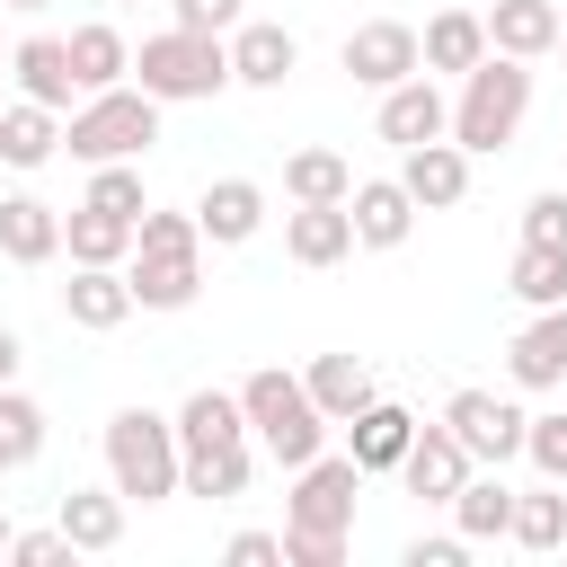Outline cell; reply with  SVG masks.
<instances>
[{"instance_id":"6da1fadb","label":"cell","mask_w":567,"mask_h":567,"mask_svg":"<svg viewBox=\"0 0 567 567\" xmlns=\"http://www.w3.org/2000/svg\"><path fill=\"white\" fill-rule=\"evenodd\" d=\"M523 115H532V62H514V53H478L470 71H461V97H452V142L478 159V151H505L514 133H523Z\"/></svg>"},{"instance_id":"7a4b0ae2","label":"cell","mask_w":567,"mask_h":567,"mask_svg":"<svg viewBox=\"0 0 567 567\" xmlns=\"http://www.w3.org/2000/svg\"><path fill=\"white\" fill-rule=\"evenodd\" d=\"M177 425L168 416H151V408H115L106 416V478H115V496H133V505H168L177 496Z\"/></svg>"},{"instance_id":"3957f363","label":"cell","mask_w":567,"mask_h":567,"mask_svg":"<svg viewBox=\"0 0 567 567\" xmlns=\"http://www.w3.org/2000/svg\"><path fill=\"white\" fill-rule=\"evenodd\" d=\"M62 142H71V159H142L151 142H159V97L151 89H97V97H80L71 106V124H62Z\"/></svg>"},{"instance_id":"277c9868","label":"cell","mask_w":567,"mask_h":567,"mask_svg":"<svg viewBox=\"0 0 567 567\" xmlns=\"http://www.w3.org/2000/svg\"><path fill=\"white\" fill-rule=\"evenodd\" d=\"M239 408H248V434H257L284 470H301L310 452H328V416L310 408V390H301L292 372H275V363L248 372V381H239Z\"/></svg>"},{"instance_id":"5b68a950","label":"cell","mask_w":567,"mask_h":567,"mask_svg":"<svg viewBox=\"0 0 567 567\" xmlns=\"http://www.w3.org/2000/svg\"><path fill=\"white\" fill-rule=\"evenodd\" d=\"M133 71H142V89H151L159 106L221 97V89H230V44H221V35H195V27H168V35H142Z\"/></svg>"},{"instance_id":"8992f818","label":"cell","mask_w":567,"mask_h":567,"mask_svg":"<svg viewBox=\"0 0 567 567\" xmlns=\"http://www.w3.org/2000/svg\"><path fill=\"white\" fill-rule=\"evenodd\" d=\"M354 496H363V470L354 452H310L292 470V496H284V532H354Z\"/></svg>"},{"instance_id":"52a82bcc","label":"cell","mask_w":567,"mask_h":567,"mask_svg":"<svg viewBox=\"0 0 567 567\" xmlns=\"http://www.w3.org/2000/svg\"><path fill=\"white\" fill-rule=\"evenodd\" d=\"M443 425L461 434V452H470V461L505 470V461L523 452V425H532V416H523L514 399H496V390H452V399H443Z\"/></svg>"},{"instance_id":"ba28073f","label":"cell","mask_w":567,"mask_h":567,"mask_svg":"<svg viewBox=\"0 0 567 567\" xmlns=\"http://www.w3.org/2000/svg\"><path fill=\"white\" fill-rule=\"evenodd\" d=\"M399 186H408L416 213H452V204L470 195V151H461L452 133H434V142L399 151Z\"/></svg>"},{"instance_id":"9c48e42d","label":"cell","mask_w":567,"mask_h":567,"mask_svg":"<svg viewBox=\"0 0 567 567\" xmlns=\"http://www.w3.org/2000/svg\"><path fill=\"white\" fill-rule=\"evenodd\" d=\"M478 461L461 452V434L434 416V425H416L408 434V452H399V478H408V496H425V505H452V487L470 478Z\"/></svg>"},{"instance_id":"30bf717a","label":"cell","mask_w":567,"mask_h":567,"mask_svg":"<svg viewBox=\"0 0 567 567\" xmlns=\"http://www.w3.org/2000/svg\"><path fill=\"white\" fill-rule=\"evenodd\" d=\"M434 133H452V97L434 89V71L390 80V89H381V142L416 151V142H434Z\"/></svg>"},{"instance_id":"8fae6325","label":"cell","mask_w":567,"mask_h":567,"mask_svg":"<svg viewBox=\"0 0 567 567\" xmlns=\"http://www.w3.org/2000/svg\"><path fill=\"white\" fill-rule=\"evenodd\" d=\"M124 284H133V310H186L204 292V248H133Z\"/></svg>"},{"instance_id":"7c38bea8","label":"cell","mask_w":567,"mask_h":567,"mask_svg":"<svg viewBox=\"0 0 567 567\" xmlns=\"http://www.w3.org/2000/svg\"><path fill=\"white\" fill-rule=\"evenodd\" d=\"M337 62H346L363 89H390V80L416 71V27H399V18H363V27L337 44Z\"/></svg>"},{"instance_id":"4fadbf2b","label":"cell","mask_w":567,"mask_h":567,"mask_svg":"<svg viewBox=\"0 0 567 567\" xmlns=\"http://www.w3.org/2000/svg\"><path fill=\"white\" fill-rule=\"evenodd\" d=\"M195 230H204V248L257 239V230H266V186H257V177H213V186L195 195Z\"/></svg>"},{"instance_id":"5bb4252c","label":"cell","mask_w":567,"mask_h":567,"mask_svg":"<svg viewBox=\"0 0 567 567\" xmlns=\"http://www.w3.org/2000/svg\"><path fill=\"white\" fill-rule=\"evenodd\" d=\"M505 372H514V390H558L567 381V301L532 310V328L505 346Z\"/></svg>"},{"instance_id":"9a60e30c","label":"cell","mask_w":567,"mask_h":567,"mask_svg":"<svg viewBox=\"0 0 567 567\" xmlns=\"http://www.w3.org/2000/svg\"><path fill=\"white\" fill-rule=\"evenodd\" d=\"M346 221H354V248H399V239L416 230V204H408L399 177H363V186L346 195Z\"/></svg>"},{"instance_id":"2e32d148","label":"cell","mask_w":567,"mask_h":567,"mask_svg":"<svg viewBox=\"0 0 567 567\" xmlns=\"http://www.w3.org/2000/svg\"><path fill=\"white\" fill-rule=\"evenodd\" d=\"M62 319L71 328H124L133 319V284H124V266H71V284H62Z\"/></svg>"},{"instance_id":"e0dca14e","label":"cell","mask_w":567,"mask_h":567,"mask_svg":"<svg viewBox=\"0 0 567 567\" xmlns=\"http://www.w3.org/2000/svg\"><path fill=\"white\" fill-rule=\"evenodd\" d=\"M292 62H301V44H292V27H230V80L239 89H284L292 80Z\"/></svg>"},{"instance_id":"ac0fdd59","label":"cell","mask_w":567,"mask_h":567,"mask_svg":"<svg viewBox=\"0 0 567 567\" xmlns=\"http://www.w3.org/2000/svg\"><path fill=\"white\" fill-rule=\"evenodd\" d=\"M9 80H18L35 106H53V115L80 97V80H71V44H62V35H27V44H9Z\"/></svg>"},{"instance_id":"d6986e66","label":"cell","mask_w":567,"mask_h":567,"mask_svg":"<svg viewBox=\"0 0 567 567\" xmlns=\"http://www.w3.org/2000/svg\"><path fill=\"white\" fill-rule=\"evenodd\" d=\"M177 461L186 452H221V443H248V408H239V390H195L177 416Z\"/></svg>"},{"instance_id":"ffe728a7","label":"cell","mask_w":567,"mask_h":567,"mask_svg":"<svg viewBox=\"0 0 567 567\" xmlns=\"http://www.w3.org/2000/svg\"><path fill=\"white\" fill-rule=\"evenodd\" d=\"M346 434H354V443H346V452H354V470H363V478H381V470H399V452H408L416 416H408L399 399H372V408H354V416H346Z\"/></svg>"},{"instance_id":"44dd1931","label":"cell","mask_w":567,"mask_h":567,"mask_svg":"<svg viewBox=\"0 0 567 567\" xmlns=\"http://www.w3.org/2000/svg\"><path fill=\"white\" fill-rule=\"evenodd\" d=\"M0 257H9V266L62 257V213H53L44 195H0Z\"/></svg>"},{"instance_id":"7402d4cb","label":"cell","mask_w":567,"mask_h":567,"mask_svg":"<svg viewBox=\"0 0 567 567\" xmlns=\"http://www.w3.org/2000/svg\"><path fill=\"white\" fill-rule=\"evenodd\" d=\"M284 248H292V266H337V257H354L346 204H292V213H284Z\"/></svg>"},{"instance_id":"603a6c76","label":"cell","mask_w":567,"mask_h":567,"mask_svg":"<svg viewBox=\"0 0 567 567\" xmlns=\"http://www.w3.org/2000/svg\"><path fill=\"white\" fill-rule=\"evenodd\" d=\"M301 390H310V408H319L328 425H346L354 408H372V399H381V390H372V372H363V354H310Z\"/></svg>"},{"instance_id":"cb8c5ba5","label":"cell","mask_w":567,"mask_h":567,"mask_svg":"<svg viewBox=\"0 0 567 567\" xmlns=\"http://www.w3.org/2000/svg\"><path fill=\"white\" fill-rule=\"evenodd\" d=\"M558 9L549 0H496L487 9V53H514V62H540L549 44H558Z\"/></svg>"},{"instance_id":"d4e9b609","label":"cell","mask_w":567,"mask_h":567,"mask_svg":"<svg viewBox=\"0 0 567 567\" xmlns=\"http://www.w3.org/2000/svg\"><path fill=\"white\" fill-rule=\"evenodd\" d=\"M71 44V80H80V97H97V89H115L124 71H133V44L106 27V18H89V27H71L62 35Z\"/></svg>"},{"instance_id":"484cf974","label":"cell","mask_w":567,"mask_h":567,"mask_svg":"<svg viewBox=\"0 0 567 567\" xmlns=\"http://www.w3.org/2000/svg\"><path fill=\"white\" fill-rule=\"evenodd\" d=\"M62 248H71V266H124L133 257V221L97 213V204H71L62 213Z\"/></svg>"},{"instance_id":"4316f807","label":"cell","mask_w":567,"mask_h":567,"mask_svg":"<svg viewBox=\"0 0 567 567\" xmlns=\"http://www.w3.org/2000/svg\"><path fill=\"white\" fill-rule=\"evenodd\" d=\"M487 53V18L478 9H443L425 35H416V71H470Z\"/></svg>"},{"instance_id":"83f0119b","label":"cell","mask_w":567,"mask_h":567,"mask_svg":"<svg viewBox=\"0 0 567 567\" xmlns=\"http://www.w3.org/2000/svg\"><path fill=\"white\" fill-rule=\"evenodd\" d=\"M53 523H62L71 549H115V540H124V496H115V487H71Z\"/></svg>"},{"instance_id":"f1b7e54d","label":"cell","mask_w":567,"mask_h":567,"mask_svg":"<svg viewBox=\"0 0 567 567\" xmlns=\"http://www.w3.org/2000/svg\"><path fill=\"white\" fill-rule=\"evenodd\" d=\"M53 151H62V124H53V106H35V97L0 106V168H44Z\"/></svg>"},{"instance_id":"f546056e","label":"cell","mask_w":567,"mask_h":567,"mask_svg":"<svg viewBox=\"0 0 567 567\" xmlns=\"http://www.w3.org/2000/svg\"><path fill=\"white\" fill-rule=\"evenodd\" d=\"M505 514H514V487L505 478H461L452 487V523H461V540H505Z\"/></svg>"},{"instance_id":"4dcf8cb0","label":"cell","mask_w":567,"mask_h":567,"mask_svg":"<svg viewBox=\"0 0 567 567\" xmlns=\"http://www.w3.org/2000/svg\"><path fill=\"white\" fill-rule=\"evenodd\" d=\"M284 195H292V204H346V195H354V168H346L337 151H292V159H284Z\"/></svg>"},{"instance_id":"1f68e13d","label":"cell","mask_w":567,"mask_h":567,"mask_svg":"<svg viewBox=\"0 0 567 567\" xmlns=\"http://www.w3.org/2000/svg\"><path fill=\"white\" fill-rule=\"evenodd\" d=\"M177 496H248V443H221V452H186L177 470Z\"/></svg>"},{"instance_id":"d6a6232c","label":"cell","mask_w":567,"mask_h":567,"mask_svg":"<svg viewBox=\"0 0 567 567\" xmlns=\"http://www.w3.org/2000/svg\"><path fill=\"white\" fill-rule=\"evenodd\" d=\"M505 292L514 301H532V310H549V301H567V248H514V275H505Z\"/></svg>"},{"instance_id":"836d02e7","label":"cell","mask_w":567,"mask_h":567,"mask_svg":"<svg viewBox=\"0 0 567 567\" xmlns=\"http://www.w3.org/2000/svg\"><path fill=\"white\" fill-rule=\"evenodd\" d=\"M505 540H514V549H558V540H567V496H558V487H540V496H514V514H505Z\"/></svg>"},{"instance_id":"e575fe53","label":"cell","mask_w":567,"mask_h":567,"mask_svg":"<svg viewBox=\"0 0 567 567\" xmlns=\"http://www.w3.org/2000/svg\"><path fill=\"white\" fill-rule=\"evenodd\" d=\"M80 204H97V213H124V221H142V159H97V177H89V195Z\"/></svg>"},{"instance_id":"d590c367","label":"cell","mask_w":567,"mask_h":567,"mask_svg":"<svg viewBox=\"0 0 567 567\" xmlns=\"http://www.w3.org/2000/svg\"><path fill=\"white\" fill-rule=\"evenodd\" d=\"M0 452H9V461H18V470H27V461H35V452H44V408H35V399H27V390H18V381H9V390H0Z\"/></svg>"},{"instance_id":"8d00e7d4","label":"cell","mask_w":567,"mask_h":567,"mask_svg":"<svg viewBox=\"0 0 567 567\" xmlns=\"http://www.w3.org/2000/svg\"><path fill=\"white\" fill-rule=\"evenodd\" d=\"M133 248H204V230H195V213L142 204V221H133Z\"/></svg>"},{"instance_id":"74e56055","label":"cell","mask_w":567,"mask_h":567,"mask_svg":"<svg viewBox=\"0 0 567 567\" xmlns=\"http://www.w3.org/2000/svg\"><path fill=\"white\" fill-rule=\"evenodd\" d=\"M523 239H532V248H567V195H558V186L523 204Z\"/></svg>"},{"instance_id":"f35d334b","label":"cell","mask_w":567,"mask_h":567,"mask_svg":"<svg viewBox=\"0 0 567 567\" xmlns=\"http://www.w3.org/2000/svg\"><path fill=\"white\" fill-rule=\"evenodd\" d=\"M62 558H71L62 523H53V532H9V567H62Z\"/></svg>"},{"instance_id":"ab89813d","label":"cell","mask_w":567,"mask_h":567,"mask_svg":"<svg viewBox=\"0 0 567 567\" xmlns=\"http://www.w3.org/2000/svg\"><path fill=\"white\" fill-rule=\"evenodd\" d=\"M284 567H346L337 532H284Z\"/></svg>"},{"instance_id":"60d3db41","label":"cell","mask_w":567,"mask_h":567,"mask_svg":"<svg viewBox=\"0 0 567 567\" xmlns=\"http://www.w3.org/2000/svg\"><path fill=\"white\" fill-rule=\"evenodd\" d=\"M177 9V27H195V35H230L239 27V0H168Z\"/></svg>"},{"instance_id":"b9f144b4","label":"cell","mask_w":567,"mask_h":567,"mask_svg":"<svg viewBox=\"0 0 567 567\" xmlns=\"http://www.w3.org/2000/svg\"><path fill=\"white\" fill-rule=\"evenodd\" d=\"M461 558H470V540H461V532H434V540L416 532V540H408V567H461Z\"/></svg>"},{"instance_id":"7bdbcfd3","label":"cell","mask_w":567,"mask_h":567,"mask_svg":"<svg viewBox=\"0 0 567 567\" xmlns=\"http://www.w3.org/2000/svg\"><path fill=\"white\" fill-rule=\"evenodd\" d=\"M284 558V532H230V567H275Z\"/></svg>"},{"instance_id":"ee69618b","label":"cell","mask_w":567,"mask_h":567,"mask_svg":"<svg viewBox=\"0 0 567 567\" xmlns=\"http://www.w3.org/2000/svg\"><path fill=\"white\" fill-rule=\"evenodd\" d=\"M18 363H27V346H18V328H0V390L18 381Z\"/></svg>"},{"instance_id":"f6af8a7d","label":"cell","mask_w":567,"mask_h":567,"mask_svg":"<svg viewBox=\"0 0 567 567\" xmlns=\"http://www.w3.org/2000/svg\"><path fill=\"white\" fill-rule=\"evenodd\" d=\"M558 470H567V408H558Z\"/></svg>"},{"instance_id":"bcb514c9","label":"cell","mask_w":567,"mask_h":567,"mask_svg":"<svg viewBox=\"0 0 567 567\" xmlns=\"http://www.w3.org/2000/svg\"><path fill=\"white\" fill-rule=\"evenodd\" d=\"M9 532H18V523H9V514H0V558H9Z\"/></svg>"},{"instance_id":"7dc6e473","label":"cell","mask_w":567,"mask_h":567,"mask_svg":"<svg viewBox=\"0 0 567 567\" xmlns=\"http://www.w3.org/2000/svg\"><path fill=\"white\" fill-rule=\"evenodd\" d=\"M9 9H27V18H35V9H53V0H9Z\"/></svg>"},{"instance_id":"c3c4849f","label":"cell","mask_w":567,"mask_h":567,"mask_svg":"<svg viewBox=\"0 0 567 567\" xmlns=\"http://www.w3.org/2000/svg\"><path fill=\"white\" fill-rule=\"evenodd\" d=\"M9 470H18V461H9V452H0V478H9Z\"/></svg>"},{"instance_id":"681fc988","label":"cell","mask_w":567,"mask_h":567,"mask_svg":"<svg viewBox=\"0 0 567 567\" xmlns=\"http://www.w3.org/2000/svg\"><path fill=\"white\" fill-rule=\"evenodd\" d=\"M549 53H567V27H558V44H549Z\"/></svg>"},{"instance_id":"f907efd6","label":"cell","mask_w":567,"mask_h":567,"mask_svg":"<svg viewBox=\"0 0 567 567\" xmlns=\"http://www.w3.org/2000/svg\"><path fill=\"white\" fill-rule=\"evenodd\" d=\"M0 71H9V53H0Z\"/></svg>"}]
</instances>
